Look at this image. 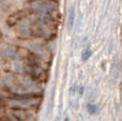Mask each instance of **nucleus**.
I'll return each mask as SVG.
<instances>
[{
  "label": "nucleus",
  "instance_id": "nucleus-1",
  "mask_svg": "<svg viewBox=\"0 0 122 121\" xmlns=\"http://www.w3.org/2000/svg\"><path fill=\"white\" fill-rule=\"evenodd\" d=\"M75 21V8L72 5L69 10V17H67V30H71Z\"/></svg>",
  "mask_w": 122,
  "mask_h": 121
},
{
  "label": "nucleus",
  "instance_id": "nucleus-2",
  "mask_svg": "<svg viewBox=\"0 0 122 121\" xmlns=\"http://www.w3.org/2000/svg\"><path fill=\"white\" fill-rule=\"evenodd\" d=\"M86 108H87L88 114H89V115H91V116H95V115H97V114L100 113L99 106H97V104H94V103H92V102L87 103Z\"/></svg>",
  "mask_w": 122,
  "mask_h": 121
},
{
  "label": "nucleus",
  "instance_id": "nucleus-7",
  "mask_svg": "<svg viewBox=\"0 0 122 121\" xmlns=\"http://www.w3.org/2000/svg\"><path fill=\"white\" fill-rule=\"evenodd\" d=\"M78 105H79V104H78V101L77 100H74L73 101V108L74 109H77L78 108Z\"/></svg>",
  "mask_w": 122,
  "mask_h": 121
},
{
  "label": "nucleus",
  "instance_id": "nucleus-6",
  "mask_svg": "<svg viewBox=\"0 0 122 121\" xmlns=\"http://www.w3.org/2000/svg\"><path fill=\"white\" fill-rule=\"evenodd\" d=\"M76 91H77V85L71 86V88H70V94H71V96H73V94L76 93Z\"/></svg>",
  "mask_w": 122,
  "mask_h": 121
},
{
  "label": "nucleus",
  "instance_id": "nucleus-8",
  "mask_svg": "<svg viewBox=\"0 0 122 121\" xmlns=\"http://www.w3.org/2000/svg\"><path fill=\"white\" fill-rule=\"evenodd\" d=\"M78 92H79L80 96H82V94H84V92H85V86H80V87H79V90H78Z\"/></svg>",
  "mask_w": 122,
  "mask_h": 121
},
{
  "label": "nucleus",
  "instance_id": "nucleus-5",
  "mask_svg": "<svg viewBox=\"0 0 122 121\" xmlns=\"http://www.w3.org/2000/svg\"><path fill=\"white\" fill-rule=\"evenodd\" d=\"M4 55L6 56V57H15V55H16V51H15L14 48H12V47H6V49H4Z\"/></svg>",
  "mask_w": 122,
  "mask_h": 121
},
{
  "label": "nucleus",
  "instance_id": "nucleus-3",
  "mask_svg": "<svg viewBox=\"0 0 122 121\" xmlns=\"http://www.w3.org/2000/svg\"><path fill=\"white\" fill-rule=\"evenodd\" d=\"M0 121H20L15 114H6L0 118Z\"/></svg>",
  "mask_w": 122,
  "mask_h": 121
},
{
  "label": "nucleus",
  "instance_id": "nucleus-9",
  "mask_svg": "<svg viewBox=\"0 0 122 121\" xmlns=\"http://www.w3.org/2000/svg\"><path fill=\"white\" fill-rule=\"evenodd\" d=\"M63 121H70V118L69 117H65L64 119H63Z\"/></svg>",
  "mask_w": 122,
  "mask_h": 121
},
{
  "label": "nucleus",
  "instance_id": "nucleus-4",
  "mask_svg": "<svg viewBox=\"0 0 122 121\" xmlns=\"http://www.w3.org/2000/svg\"><path fill=\"white\" fill-rule=\"evenodd\" d=\"M91 56H92V50H91V48H87V49H85V50L82 51L81 60H82L84 62L88 61L89 58H91Z\"/></svg>",
  "mask_w": 122,
  "mask_h": 121
}]
</instances>
